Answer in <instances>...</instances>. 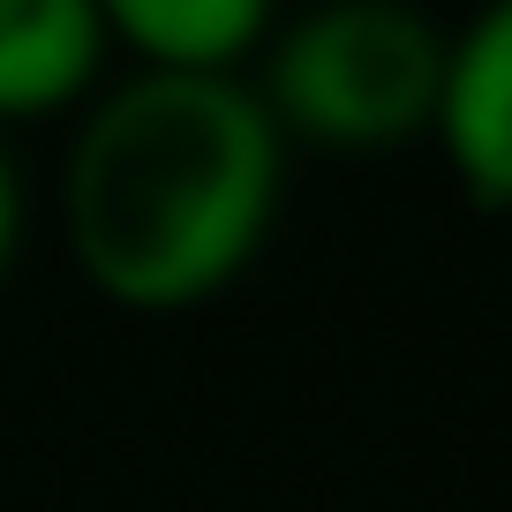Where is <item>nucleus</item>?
I'll use <instances>...</instances> for the list:
<instances>
[{
  "instance_id": "f257e3e1",
  "label": "nucleus",
  "mask_w": 512,
  "mask_h": 512,
  "mask_svg": "<svg viewBox=\"0 0 512 512\" xmlns=\"http://www.w3.org/2000/svg\"><path fill=\"white\" fill-rule=\"evenodd\" d=\"M279 211V121L234 68H144L76 128L61 226L76 272L121 309L226 294Z\"/></svg>"
},
{
  "instance_id": "f03ea898",
  "label": "nucleus",
  "mask_w": 512,
  "mask_h": 512,
  "mask_svg": "<svg viewBox=\"0 0 512 512\" xmlns=\"http://www.w3.org/2000/svg\"><path fill=\"white\" fill-rule=\"evenodd\" d=\"M452 38L415 0H317L279 31L264 61V106L279 136L324 151H392L437 128Z\"/></svg>"
},
{
  "instance_id": "7ed1b4c3",
  "label": "nucleus",
  "mask_w": 512,
  "mask_h": 512,
  "mask_svg": "<svg viewBox=\"0 0 512 512\" xmlns=\"http://www.w3.org/2000/svg\"><path fill=\"white\" fill-rule=\"evenodd\" d=\"M437 144L475 204L512 211V0H490L445 53Z\"/></svg>"
},
{
  "instance_id": "20e7f679",
  "label": "nucleus",
  "mask_w": 512,
  "mask_h": 512,
  "mask_svg": "<svg viewBox=\"0 0 512 512\" xmlns=\"http://www.w3.org/2000/svg\"><path fill=\"white\" fill-rule=\"evenodd\" d=\"M98 0H0V121L61 113L98 83Z\"/></svg>"
},
{
  "instance_id": "39448f33",
  "label": "nucleus",
  "mask_w": 512,
  "mask_h": 512,
  "mask_svg": "<svg viewBox=\"0 0 512 512\" xmlns=\"http://www.w3.org/2000/svg\"><path fill=\"white\" fill-rule=\"evenodd\" d=\"M106 38L144 53V68H234L272 31V0H98Z\"/></svg>"
},
{
  "instance_id": "423d86ee",
  "label": "nucleus",
  "mask_w": 512,
  "mask_h": 512,
  "mask_svg": "<svg viewBox=\"0 0 512 512\" xmlns=\"http://www.w3.org/2000/svg\"><path fill=\"white\" fill-rule=\"evenodd\" d=\"M16 226H23V196H16V166L0 151V272H8V256H16Z\"/></svg>"
}]
</instances>
